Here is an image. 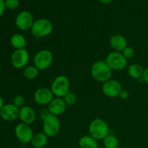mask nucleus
<instances>
[{
  "instance_id": "1",
  "label": "nucleus",
  "mask_w": 148,
  "mask_h": 148,
  "mask_svg": "<svg viewBox=\"0 0 148 148\" xmlns=\"http://www.w3.org/2000/svg\"><path fill=\"white\" fill-rule=\"evenodd\" d=\"M90 73L92 78L97 82L104 83L111 79L112 69L109 67L105 61H97L92 64Z\"/></svg>"
},
{
  "instance_id": "2",
  "label": "nucleus",
  "mask_w": 148,
  "mask_h": 148,
  "mask_svg": "<svg viewBox=\"0 0 148 148\" xmlns=\"http://www.w3.org/2000/svg\"><path fill=\"white\" fill-rule=\"evenodd\" d=\"M109 127L103 119L97 118L91 121L88 127L89 135L96 140H103L109 134Z\"/></svg>"
},
{
  "instance_id": "3",
  "label": "nucleus",
  "mask_w": 148,
  "mask_h": 148,
  "mask_svg": "<svg viewBox=\"0 0 148 148\" xmlns=\"http://www.w3.org/2000/svg\"><path fill=\"white\" fill-rule=\"evenodd\" d=\"M61 130V122L58 116L48 113L43 116V132L49 137H53L59 134Z\"/></svg>"
},
{
  "instance_id": "4",
  "label": "nucleus",
  "mask_w": 148,
  "mask_h": 148,
  "mask_svg": "<svg viewBox=\"0 0 148 148\" xmlns=\"http://www.w3.org/2000/svg\"><path fill=\"white\" fill-rule=\"evenodd\" d=\"M53 29V24L48 19L40 18L36 20L32 25L31 33L36 38H43L49 36Z\"/></svg>"
},
{
  "instance_id": "5",
  "label": "nucleus",
  "mask_w": 148,
  "mask_h": 148,
  "mask_svg": "<svg viewBox=\"0 0 148 148\" xmlns=\"http://www.w3.org/2000/svg\"><path fill=\"white\" fill-rule=\"evenodd\" d=\"M70 82L66 76L61 75L54 78L51 82L50 89L56 98H63L69 92Z\"/></svg>"
},
{
  "instance_id": "6",
  "label": "nucleus",
  "mask_w": 148,
  "mask_h": 148,
  "mask_svg": "<svg viewBox=\"0 0 148 148\" xmlns=\"http://www.w3.org/2000/svg\"><path fill=\"white\" fill-rule=\"evenodd\" d=\"M53 60L52 52L48 49H42L36 53L33 58V63L39 71H44L50 67L53 63Z\"/></svg>"
},
{
  "instance_id": "7",
  "label": "nucleus",
  "mask_w": 148,
  "mask_h": 148,
  "mask_svg": "<svg viewBox=\"0 0 148 148\" xmlns=\"http://www.w3.org/2000/svg\"><path fill=\"white\" fill-rule=\"evenodd\" d=\"M105 62L112 70L120 71L127 67L128 60L121 52L112 51L107 55Z\"/></svg>"
},
{
  "instance_id": "8",
  "label": "nucleus",
  "mask_w": 148,
  "mask_h": 148,
  "mask_svg": "<svg viewBox=\"0 0 148 148\" xmlns=\"http://www.w3.org/2000/svg\"><path fill=\"white\" fill-rule=\"evenodd\" d=\"M14 133L17 140L23 144L30 143L34 136L33 130L29 124L20 123L15 127Z\"/></svg>"
},
{
  "instance_id": "9",
  "label": "nucleus",
  "mask_w": 148,
  "mask_h": 148,
  "mask_svg": "<svg viewBox=\"0 0 148 148\" xmlns=\"http://www.w3.org/2000/svg\"><path fill=\"white\" fill-rule=\"evenodd\" d=\"M29 57L30 56L27 49H17L12 54V64L16 69H22L28 63Z\"/></svg>"
},
{
  "instance_id": "10",
  "label": "nucleus",
  "mask_w": 148,
  "mask_h": 148,
  "mask_svg": "<svg viewBox=\"0 0 148 148\" xmlns=\"http://www.w3.org/2000/svg\"><path fill=\"white\" fill-rule=\"evenodd\" d=\"M121 90L122 86L118 80L111 79L103 83L102 92L108 98H116L119 96Z\"/></svg>"
},
{
  "instance_id": "11",
  "label": "nucleus",
  "mask_w": 148,
  "mask_h": 148,
  "mask_svg": "<svg viewBox=\"0 0 148 148\" xmlns=\"http://www.w3.org/2000/svg\"><path fill=\"white\" fill-rule=\"evenodd\" d=\"M54 95L51 90L48 88H39L35 91L33 98L37 104L40 106L49 105L53 99Z\"/></svg>"
},
{
  "instance_id": "12",
  "label": "nucleus",
  "mask_w": 148,
  "mask_h": 148,
  "mask_svg": "<svg viewBox=\"0 0 148 148\" xmlns=\"http://www.w3.org/2000/svg\"><path fill=\"white\" fill-rule=\"evenodd\" d=\"M34 21L31 13L28 11H23L17 14L15 20V25L20 30L26 31L31 29Z\"/></svg>"
},
{
  "instance_id": "13",
  "label": "nucleus",
  "mask_w": 148,
  "mask_h": 148,
  "mask_svg": "<svg viewBox=\"0 0 148 148\" xmlns=\"http://www.w3.org/2000/svg\"><path fill=\"white\" fill-rule=\"evenodd\" d=\"M19 111L20 108L14 106L13 103L6 104L3 106L0 111V116L7 121H12L19 117Z\"/></svg>"
},
{
  "instance_id": "14",
  "label": "nucleus",
  "mask_w": 148,
  "mask_h": 148,
  "mask_svg": "<svg viewBox=\"0 0 148 148\" xmlns=\"http://www.w3.org/2000/svg\"><path fill=\"white\" fill-rule=\"evenodd\" d=\"M66 104L62 98H55L48 105V111L49 114L58 116L65 112Z\"/></svg>"
},
{
  "instance_id": "15",
  "label": "nucleus",
  "mask_w": 148,
  "mask_h": 148,
  "mask_svg": "<svg viewBox=\"0 0 148 148\" xmlns=\"http://www.w3.org/2000/svg\"><path fill=\"white\" fill-rule=\"evenodd\" d=\"M19 118L22 121V123L27 124H31L36 121V114L32 107L28 106H24L20 108Z\"/></svg>"
},
{
  "instance_id": "16",
  "label": "nucleus",
  "mask_w": 148,
  "mask_h": 148,
  "mask_svg": "<svg viewBox=\"0 0 148 148\" xmlns=\"http://www.w3.org/2000/svg\"><path fill=\"white\" fill-rule=\"evenodd\" d=\"M110 46H111L114 51L122 52L127 46V38L124 36L120 34L114 35L110 39Z\"/></svg>"
},
{
  "instance_id": "17",
  "label": "nucleus",
  "mask_w": 148,
  "mask_h": 148,
  "mask_svg": "<svg viewBox=\"0 0 148 148\" xmlns=\"http://www.w3.org/2000/svg\"><path fill=\"white\" fill-rule=\"evenodd\" d=\"M49 137L43 132H39L34 134L30 143L35 148H43L47 145Z\"/></svg>"
},
{
  "instance_id": "18",
  "label": "nucleus",
  "mask_w": 148,
  "mask_h": 148,
  "mask_svg": "<svg viewBox=\"0 0 148 148\" xmlns=\"http://www.w3.org/2000/svg\"><path fill=\"white\" fill-rule=\"evenodd\" d=\"M78 145L80 148H98V140L90 135H84L81 137L78 142Z\"/></svg>"
},
{
  "instance_id": "19",
  "label": "nucleus",
  "mask_w": 148,
  "mask_h": 148,
  "mask_svg": "<svg viewBox=\"0 0 148 148\" xmlns=\"http://www.w3.org/2000/svg\"><path fill=\"white\" fill-rule=\"evenodd\" d=\"M10 43L13 48L17 49H25L27 46V41L26 39L23 35L21 34H14L10 38Z\"/></svg>"
},
{
  "instance_id": "20",
  "label": "nucleus",
  "mask_w": 148,
  "mask_h": 148,
  "mask_svg": "<svg viewBox=\"0 0 148 148\" xmlns=\"http://www.w3.org/2000/svg\"><path fill=\"white\" fill-rule=\"evenodd\" d=\"M144 69V68L139 64H132L128 66L127 72L129 76L133 79H141Z\"/></svg>"
},
{
  "instance_id": "21",
  "label": "nucleus",
  "mask_w": 148,
  "mask_h": 148,
  "mask_svg": "<svg viewBox=\"0 0 148 148\" xmlns=\"http://www.w3.org/2000/svg\"><path fill=\"white\" fill-rule=\"evenodd\" d=\"M38 69L36 66H35L34 65L26 66L24 69V71H23V75H24L25 77L27 79H30V80L36 79L38 76Z\"/></svg>"
},
{
  "instance_id": "22",
  "label": "nucleus",
  "mask_w": 148,
  "mask_h": 148,
  "mask_svg": "<svg viewBox=\"0 0 148 148\" xmlns=\"http://www.w3.org/2000/svg\"><path fill=\"white\" fill-rule=\"evenodd\" d=\"M119 142L116 136L108 134L103 140V145L105 148H118Z\"/></svg>"
},
{
  "instance_id": "23",
  "label": "nucleus",
  "mask_w": 148,
  "mask_h": 148,
  "mask_svg": "<svg viewBox=\"0 0 148 148\" xmlns=\"http://www.w3.org/2000/svg\"><path fill=\"white\" fill-rule=\"evenodd\" d=\"M66 103V106H73L77 102V96L74 92H69L62 98Z\"/></svg>"
},
{
  "instance_id": "24",
  "label": "nucleus",
  "mask_w": 148,
  "mask_h": 148,
  "mask_svg": "<svg viewBox=\"0 0 148 148\" xmlns=\"http://www.w3.org/2000/svg\"><path fill=\"white\" fill-rule=\"evenodd\" d=\"M121 53L123 54V56L126 58V59L128 60V59H131L134 57V49L132 47H130V46H127L124 50L122 51Z\"/></svg>"
},
{
  "instance_id": "25",
  "label": "nucleus",
  "mask_w": 148,
  "mask_h": 148,
  "mask_svg": "<svg viewBox=\"0 0 148 148\" xmlns=\"http://www.w3.org/2000/svg\"><path fill=\"white\" fill-rule=\"evenodd\" d=\"M4 4H5L6 8L13 10L18 7L20 1H19V0H6L4 1Z\"/></svg>"
},
{
  "instance_id": "26",
  "label": "nucleus",
  "mask_w": 148,
  "mask_h": 148,
  "mask_svg": "<svg viewBox=\"0 0 148 148\" xmlns=\"http://www.w3.org/2000/svg\"><path fill=\"white\" fill-rule=\"evenodd\" d=\"M13 104L17 107H18V108H21V107L24 106L25 98L23 95H16L14 99H13Z\"/></svg>"
},
{
  "instance_id": "27",
  "label": "nucleus",
  "mask_w": 148,
  "mask_h": 148,
  "mask_svg": "<svg viewBox=\"0 0 148 148\" xmlns=\"http://www.w3.org/2000/svg\"><path fill=\"white\" fill-rule=\"evenodd\" d=\"M119 97H120V98L123 100L127 99L129 98V92L127 90H126L122 89V90L120 92L119 96Z\"/></svg>"
},
{
  "instance_id": "28",
  "label": "nucleus",
  "mask_w": 148,
  "mask_h": 148,
  "mask_svg": "<svg viewBox=\"0 0 148 148\" xmlns=\"http://www.w3.org/2000/svg\"><path fill=\"white\" fill-rule=\"evenodd\" d=\"M141 79H143V82L148 84V67L144 69V72H143V77H142Z\"/></svg>"
},
{
  "instance_id": "29",
  "label": "nucleus",
  "mask_w": 148,
  "mask_h": 148,
  "mask_svg": "<svg viewBox=\"0 0 148 148\" xmlns=\"http://www.w3.org/2000/svg\"><path fill=\"white\" fill-rule=\"evenodd\" d=\"M5 4H4V1L3 0H0V17H1L3 14L4 12V10H5Z\"/></svg>"
},
{
  "instance_id": "30",
  "label": "nucleus",
  "mask_w": 148,
  "mask_h": 148,
  "mask_svg": "<svg viewBox=\"0 0 148 148\" xmlns=\"http://www.w3.org/2000/svg\"><path fill=\"white\" fill-rule=\"evenodd\" d=\"M4 100H3L2 97L0 95V111L1 110V108H3V106H4Z\"/></svg>"
},
{
  "instance_id": "31",
  "label": "nucleus",
  "mask_w": 148,
  "mask_h": 148,
  "mask_svg": "<svg viewBox=\"0 0 148 148\" xmlns=\"http://www.w3.org/2000/svg\"><path fill=\"white\" fill-rule=\"evenodd\" d=\"M101 2H102L103 4H109L111 3L113 0H99Z\"/></svg>"
},
{
  "instance_id": "32",
  "label": "nucleus",
  "mask_w": 148,
  "mask_h": 148,
  "mask_svg": "<svg viewBox=\"0 0 148 148\" xmlns=\"http://www.w3.org/2000/svg\"><path fill=\"white\" fill-rule=\"evenodd\" d=\"M98 148H105L104 147H98Z\"/></svg>"
}]
</instances>
